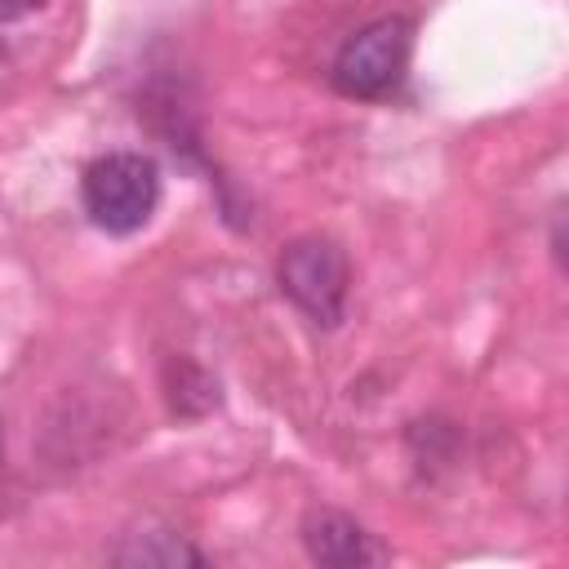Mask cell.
I'll use <instances>...</instances> for the list:
<instances>
[{"instance_id": "6da1fadb", "label": "cell", "mask_w": 569, "mask_h": 569, "mask_svg": "<svg viewBox=\"0 0 569 569\" xmlns=\"http://www.w3.org/2000/svg\"><path fill=\"white\" fill-rule=\"evenodd\" d=\"M80 200L93 227L107 236H133L160 204V164L142 151H107L84 164Z\"/></svg>"}, {"instance_id": "7a4b0ae2", "label": "cell", "mask_w": 569, "mask_h": 569, "mask_svg": "<svg viewBox=\"0 0 569 569\" xmlns=\"http://www.w3.org/2000/svg\"><path fill=\"white\" fill-rule=\"evenodd\" d=\"M276 284L311 325L333 329L347 311L351 267H347V253L329 236H302V240H289L280 249Z\"/></svg>"}, {"instance_id": "3957f363", "label": "cell", "mask_w": 569, "mask_h": 569, "mask_svg": "<svg viewBox=\"0 0 569 569\" xmlns=\"http://www.w3.org/2000/svg\"><path fill=\"white\" fill-rule=\"evenodd\" d=\"M409 44H413V22L391 13V18H373L369 27H360L356 36L342 40L338 58H333V89L347 98H382L400 84L405 67H409Z\"/></svg>"}, {"instance_id": "277c9868", "label": "cell", "mask_w": 569, "mask_h": 569, "mask_svg": "<svg viewBox=\"0 0 569 569\" xmlns=\"http://www.w3.org/2000/svg\"><path fill=\"white\" fill-rule=\"evenodd\" d=\"M302 547L325 569H360V565H382L387 560V547L360 520H351L342 511H329V507H316V511L302 516Z\"/></svg>"}, {"instance_id": "5b68a950", "label": "cell", "mask_w": 569, "mask_h": 569, "mask_svg": "<svg viewBox=\"0 0 569 569\" xmlns=\"http://www.w3.org/2000/svg\"><path fill=\"white\" fill-rule=\"evenodd\" d=\"M107 560L124 565V569H200L204 565V556L178 529H164V525L120 533V542L107 551Z\"/></svg>"}, {"instance_id": "8992f818", "label": "cell", "mask_w": 569, "mask_h": 569, "mask_svg": "<svg viewBox=\"0 0 569 569\" xmlns=\"http://www.w3.org/2000/svg\"><path fill=\"white\" fill-rule=\"evenodd\" d=\"M40 9H49V0H0V22H22Z\"/></svg>"}, {"instance_id": "52a82bcc", "label": "cell", "mask_w": 569, "mask_h": 569, "mask_svg": "<svg viewBox=\"0 0 569 569\" xmlns=\"http://www.w3.org/2000/svg\"><path fill=\"white\" fill-rule=\"evenodd\" d=\"M0 462H4V431H0Z\"/></svg>"}]
</instances>
